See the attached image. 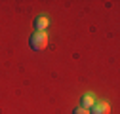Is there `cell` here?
<instances>
[{"instance_id":"obj_1","label":"cell","mask_w":120,"mask_h":114,"mask_svg":"<svg viewBox=\"0 0 120 114\" xmlns=\"http://www.w3.org/2000/svg\"><path fill=\"white\" fill-rule=\"evenodd\" d=\"M29 44H31L33 50L40 51V50H44V48L48 46V34L46 32H34L31 36V40H29Z\"/></svg>"},{"instance_id":"obj_2","label":"cell","mask_w":120,"mask_h":114,"mask_svg":"<svg viewBox=\"0 0 120 114\" xmlns=\"http://www.w3.org/2000/svg\"><path fill=\"white\" fill-rule=\"evenodd\" d=\"M90 114H111V105L107 101H95Z\"/></svg>"},{"instance_id":"obj_3","label":"cell","mask_w":120,"mask_h":114,"mask_svg":"<svg viewBox=\"0 0 120 114\" xmlns=\"http://www.w3.org/2000/svg\"><path fill=\"white\" fill-rule=\"evenodd\" d=\"M48 25H50V19H48L46 15H40V17H36V21H34V27H36L38 32H44V28H48Z\"/></svg>"},{"instance_id":"obj_4","label":"cell","mask_w":120,"mask_h":114,"mask_svg":"<svg viewBox=\"0 0 120 114\" xmlns=\"http://www.w3.org/2000/svg\"><path fill=\"white\" fill-rule=\"evenodd\" d=\"M94 103H95V97H94L92 93H86V95L82 97V107H84V108L90 110V108L94 107Z\"/></svg>"},{"instance_id":"obj_5","label":"cell","mask_w":120,"mask_h":114,"mask_svg":"<svg viewBox=\"0 0 120 114\" xmlns=\"http://www.w3.org/2000/svg\"><path fill=\"white\" fill-rule=\"evenodd\" d=\"M72 114H90V110L84 108V107H76V108L72 110Z\"/></svg>"}]
</instances>
